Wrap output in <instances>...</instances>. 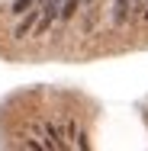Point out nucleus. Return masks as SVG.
Segmentation results:
<instances>
[{"label":"nucleus","mask_w":148,"mask_h":151,"mask_svg":"<svg viewBox=\"0 0 148 151\" xmlns=\"http://www.w3.org/2000/svg\"><path fill=\"white\" fill-rule=\"evenodd\" d=\"M113 19H116V26H126V19H129V0H116V13H113Z\"/></svg>","instance_id":"nucleus-2"},{"label":"nucleus","mask_w":148,"mask_h":151,"mask_svg":"<svg viewBox=\"0 0 148 151\" xmlns=\"http://www.w3.org/2000/svg\"><path fill=\"white\" fill-rule=\"evenodd\" d=\"M81 3H84V0H64V6H61V19H71V16L81 10Z\"/></svg>","instance_id":"nucleus-4"},{"label":"nucleus","mask_w":148,"mask_h":151,"mask_svg":"<svg viewBox=\"0 0 148 151\" xmlns=\"http://www.w3.org/2000/svg\"><path fill=\"white\" fill-rule=\"evenodd\" d=\"M42 16V10H26V19L16 26V39H23V35H29V29L35 26V19Z\"/></svg>","instance_id":"nucleus-1"},{"label":"nucleus","mask_w":148,"mask_h":151,"mask_svg":"<svg viewBox=\"0 0 148 151\" xmlns=\"http://www.w3.org/2000/svg\"><path fill=\"white\" fill-rule=\"evenodd\" d=\"M45 135H48V148H64V142H61V132L52 125V122L45 125Z\"/></svg>","instance_id":"nucleus-3"},{"label":"nucleus","mask_w":148,"mask_h":151,"mask_svg":"<svg viewBox=\"0 0 148 151\" xmlns=\"http://www.w3.org/2000/svg\"><path fill=\"white\" fill-rule=\"evenodd\" d=\"M32 3H35V0H16L13 13H26V10H32Z\"/></svg>","instance_id":"nucleus-5"}]
</instances>
